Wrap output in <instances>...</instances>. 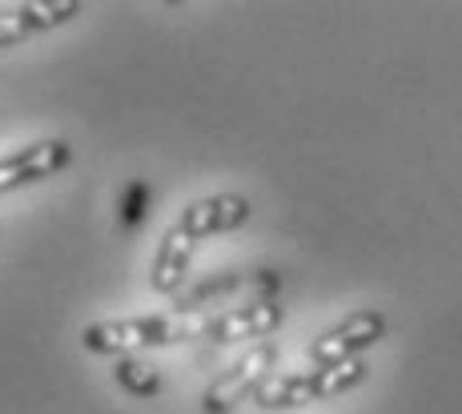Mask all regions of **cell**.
I'll list each match as a JSON object with an SVG mask.
<instances>
[{"instance_id":"1","label":"cell","mask_w":462,"mask_h":414,"mask_svg":"<svg viewBox=\"0 0 462 414\" xmlns=\"http://www.w3.org/2000/svg\"><path fill=\"white\" fill-rule=\"evenodd\" d=\"M206 314L193 310H173V314H149V318H105V322H88L81 330V346L88 354H113V358H129L137 350L149 346H173L185 342L193 334L209 330Z\"/></svg>"},{"instance_id":"2","label":"cell","mask_w":462,"mask_h":414,"mask_svg":"<svg viewBox=\"0 0 462 414\" xmlns=\"http://www.w3.org/2000/svg\"><path fill=\"white\" fill-rule=\"evenodd\" d=\"M278 366V346L273 342H257L245 358H237L229 370H221L217 378L201 394V410L206 414H234L245 399H254V391L273 374Z\"/></svg>"},{"instance_id":"3","label":"cell","mask_w":462,"mask_h":414,"mask_svg":"<svg viewBox=\"0 0 462 414\" xmlns=\"http://www.w3.org/2000/svg\"><path fill=\"white\" fill-rule=\"evenodd\" d=\"M382 338H386V314L358 310L310 342V363H314V370H322L346 363V358H362V350H370Z\"/></svg>"},{"instance_id":"4","label":"cell","mask_w":462,"mask_h":414,"mask_svg":"<svg viewBox=\"0 0 462 414\" xmlns=\"http://www.w3.org/2000/svg\"><path fill=\"white\" fill-rule=\"evenodd\" d=\"M69 161H73V145H69L65 137H49V141H37V145L21 149V153H13V157H0V193H13V189H21V185L52 178V173H60Z\"/></svg>"},{"instance_id":"5","label":"cell","mask_w":462,"mask_h":414,"mask_svg":"<svg viewBox=\"0 0 462 414\" xmlns=\"http://www.w3.org/2000/svg\"><path fill=\"white\" fill-rule=\"evenodd\" d=\"M254 206L245 198H237V193H213V198H201L193 201V206L181 209V230L193 237V242H201V237H213V234H234L242 230L245 222H250Z\"/></svg>"},{"instance_id":"6","label":"cell","mask_w":462,"mask_h":414,"mask_svg":"<svg viewBox=\"0 0 462 414\" xmlns=\"http://www.w3.org/2000/svg\"><path fill=\"white\" fill-rule=\"evenodd\" d=\"M282 302L278 298H254V302L237 306V310H226L221 318L209 322V338L213 342H242V338H270L282 326Z\"/></svg>"},{"instance_id":"7","label":"cell","mask_w":462,"mask_h":414,"mask_svg":"<svg viewBox=\"0 0 462 414\" xmlns=\"http://www.w3.org/2000/svg\"><path fill=\"white\" fill-rule=\"evenodd\" d=\"M193 250H198V242H193L181 225H173V230L162 237V245H157L153 270H149V286H153L157 294H173V290H181V281L193 266Z\"/></svg>"},{"instance_id":"8","label":"cell","mask_w":462,"mask_h":414,"mask_svg":"<svg viewBox=\"0 0 462 414\" xmlns=\"http://www.w3.org/2000/svg\"><path fill=\"white\" fill-rule=\"evenodd\" d=\"M254 402L262 410H294V407H310L318 399L314 386H310V374H270L254 391Z\"/></svg>"},{"instance_id":"9","label":"cell","mask_w":462,"mask_h":414,"mask_svg":"<svg viewBox=\"0 0 462 414\" xmlns=\"http://www.w3.org/2000/svg\"><path fill=\"white\" fill-rule=\"evenodd\" d=\"M366 378V363L362 358H346L337 366H322V370H310V386H314V399H337L342 391L358 386Z\"/></svg>"},{"instance_id":"10","label":"cell","mask_w":462,"mask_h":414,"mask_svg":"<svg viewBox=\"0 0 462 414\" xmlns=\"http://www.w3.org/2000/svg\"><path fill=\"white\" fill-rule=\"evenodd\" d=\"M113 378H117V386L125 394H133V399H157V394H162V374H157V366L141 363L137 354L117 358Z\"/></svg>"},{"instance_id":"11","label":"cell","mask_w":462,"mask_h":414,"mask_svg":"<svg viewBox=\"0 0 462 414\" xmlns=\"http://www.w3.org/2000/svg\"><path fill=\"white\" fill-rule=\"evenodd\" d=\"M16 13L24 16V24H29L32 32H44V29H57V24L73 21V16L81 13V5H77V0H24Z\"/></svg>"},{"instance_id":"12","label":"cell","mask_w":462,"mask_h":414,"mask_svg":"<svg viewBox=\"0 0 462 414\" xmlns=\"http://www.w3.org/2000/svg\"><path fill=\"white\" fill-rule=\"evenodd\" d=\"M24 37H32V29L24 24V16L16 13V8H8V13H0V49L8 45H21Z\"/></svg>"},{"instance_id":"13","label":"cell","mask_w":462,"mask_h":414,"mask_svg":"<svg viewBox=\"0 0 462 414\" xmlns=\"http://www.w3.org/2000/svg\"><path fill=\"white\" fill-rule=\"evenodd\" d=\"M141 201H149V185L145 181H133L129 185V209H125V225H129V230L141 222V214H145V206H141Z\"/></svg>"}]
</instances>
